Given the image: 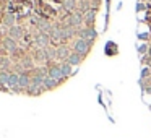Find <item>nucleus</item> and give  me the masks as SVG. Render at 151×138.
<instances>
[{
  "instance_id": "nucleus-3",
  "label": "nucleus",
  "mask_w": 151,
  "mask_h": 138,
  "mask_svg": "<svg viewBox=\"0 0 151 138\" xmlns=\"http://www.w3.org/2000/svg\"><path fill=\"white\" fill-rule=\"evenodd\" d=\"M47 76L54 78L55 81L62 80V78H63V75H62V70H60V65H54V67H50V68H49V75H47Z\"/></svg>"
},
{
  "instance_id": "nucleus-2",
  "label": "nucleus",
  "mask_w": 151,
  "mask_h": 138,
  "mask_svg": "<svg viewBox=\"0 0 151 138\" xmlns=\"http://www.w3.org/2000/svg\"><path fill=\"white\" fill-rule=\"evenodd\" d=\"M89 47H91V44H89L88 41H85V39H76L73 49H75L76 54H80V55H85V54L89 52Z\"/></svg>"
},
{
  "instance_id": "nucleus-15",
  "label": "nucleus",
  "mask_w": 151,
  "mask_h": 138,
  "mask_svg": "<svg viewBox=\"0 0 151 138\" xmlns=\"http://www.w3.org/2000/svg\"><path fill=\"white\" fill-rule=\"evenodd\" d=\"M4 24L8 28H13L15 26V15L13 13H7V17H5L4 20Z\"/></svg>"
},
{
  "instance_id": "nucleus-19",
  "label": "nucleus",
  "mask_w": 151,
  "mask_h": 138,
  "mask_svg": "<svg viewBox=\"0 0 151 138\" xmlns=\"http://www.w3.org/2000/svg\"><path fill=\"white\" fill-rule=\"evenodd\" d=\"M63 8L65 10H73L75 8V0H63Z\"/></svg>"
},
{
  "instance_id": "nucleus-8",
  "label": "nucleus",
  "mask_w": 151,
  "mask_h": 138,
  "mask_svg": "<svg viewBox=\"0 0 151 138\" xmlns=\"http://www.w3.org/2000/svg\"><path fill=\"white\" fill-rule=\"evenodd\" d=\"M81 20H83V17H81V13H73L72 17H70V20H68V26H80L81 24Z\"/></svg>"
},
{
  "instance_id": "nucleus-6",
  "label": "nucleus",
  "mask_w": 151,
  "mask_h": 138,
  "mask_svg": "<svg viewBox=\"0 0 151 138\" xmlns=\"http://www.w3.org/2000/svg\"><path fill=\"white\" fill-rule=\"evenodd\" d=\"M4 46H5V49H7L8 52H17V49H18L17 41H15L13 37H7V39L4 41Z\"/></svg>"
},
{
  "instance_id": "nucleus-7",
  "label": "nucleus",
  "mask_w": 151,
  "mask_h": 138,
  "mask_svg": "<svg viewBox=\"0 0 151 138\" xmlns=\"http://www.w3.org/2000/svg\"><path fill=\"white\" fill-rule=\"evenodd\" d=\"M73 36V29L72 26H60V39H68V37Z\"/></svg>"
},
{
  "instance_id": "nucleus-12",
  "label": "nucleus",
  "mask_w": 151,
  "mask_h": 138,
  "mask_svg": "<svg viewBox=\"0 0 151 138\" xmlns=\"http://www.w3.org/2000/svg\"><path fill=\"white\" fill-rule=\"evenodd\" d=\"M57 83H59V81H55V80L50 78V76H44L42 88L44 89H52V88H55V86H57Z\"/></svg>"
},
{
  "instance_id": "nucleus-10",
  "label": "nucleus",
  "mask_w": 151,
  "mask_h": 138,
  "mask_svg": "<svg viewBox=\"0 0 151 138\" xmlns=\"http://www.w3.org/2000/svg\"><path fill=\"white\" fill-rule=\"evenodd\" d=\"M37 23H39L41 33H44V34H49V33H52V29H54V28L49 24V21H46V20H39Z\"/></svg>"
},
{
  "instance_id": "nucleus-18",
  "label": "nucleus",
  "mask_w": 151,
  "mask_h": 138,
  "mask_svg": "<svg viewBox=\"0 0 151 138\" xmlns=\"http://www.w3.org/2000/svg\"><path fill=\"white\" fill-rule=\"evenodd\" d=\"M94 18H96V12H94V10H88V12H86V15H85L86 23H89V24H91L93 21H94Z\"/></svg>"
},
{
  "instance_id": "nucleus-1",
  "label": "nucleus",
  "mask_w": 151,
  "mask_h": 138,
  "mask_svg": "<svg viewBox=\"0 0 151 138\" xmlns=\"http://www.w3.org/2000/svg\"><path fill=\"white\" fill-rule=\"evenodd\" d=\"M98 37V33H96L94 28H85V29H80V39L88 41L89 44H93Z\"/></svg>"
},
{
  "instance_id": "nucleus-14",
  "label": "nucleus",
  "mask_w": 151,
  "mask_h": 138,
  "mask_svg": "<svg viewBox=\"0 0 151 138\" xmlns=\"http://www.w3.org/2000/svg\"><path fill=\"white\" fill-rule=\"evenodd\" d=\"M68 57H70V54H68V49H67V47H59V49H57V59L67 60Z\"/></svg>"
},
{
  "instance_id": "nucleus-22",
  "label": "nucleus",
  "mask_w": 151,
  "mask_h": 138,
  "mask_svg": "<svg viewBox=\"0 0 151 138\" xmlns=\"http://www.w3.org/2000/svg\"><path fill=\"white\" fill-rule=\"evenodd\" d=\"M150 55H151V47H150Z\"/></svg>"
},
{
  "instance_id": "nucleus-20",
  "label": "nucleus",
  "mask_w": 151,
  "mask_h": 138,
  "mask_svg": "<svg viewBox=\"0 0 151 138\" xmlns=\"http://www.w3.org/2000/svg\"><path fill=\"white\" fill-rule=\"evenodd\" d=\"M8 65H10V60H8V59H0V67H2V68H7V67Z\"/></svg>"
},
{
  "instance_id": "nucleus-17",
  "label": "nucleus",
  "mask_w": 151,
  "mask_h": 138,
  "mask_svg": "<svg viewBox=\"0 0 151 138\" xmlns=\"http://www.w3.org/2000/svg\"><path fill=\"white\" fill-rule=\"evenodd\" d=\"M60 70H62L63 78H65V76H68L70 73H72V65H70V63H67V62H63L62 65H60Z\"/></svg>"
},
{
  "instance_id": "nucleus-5",
  "label": "nucleus",
  "mask_w": 151,
  "mask_h": 138,
  "mask_svg": "<svg viewBox=\"0 0 151 138\" xmlns=\"http://www.w3.org/2000/svg\"><path fill=\"white\" fill-rule=\"evenodd\" d=\"M8 88H13L15 91H20V75H17V73H10Z\"/></svg>"
},
{
  "instance_id": "nucleus-21",
  "label": "nucleus",
  "mask_w": 151,
  "mask_h": 138,
  "mask_svg": "<svg viewBox=\"0 0 151 138\" xmlns=\"http://www.w3.org/2000/svg\"><path fill=\"white\" fill-rule=\"evenodd\" d=\"M21 65H23L24 68H31V67H33V65H31V60H24V62L21 63Z\"/></svg>"
},
{
  "instance_id": "nucleus-4",
  "label": "nucleus",
  "mask_w": 151,
  "mask_h": 138,
  "mask_svg": "<svg viewBox=\"0 0 151 138\" xmlns=\"http://www.w3.org/2000/svg\"><path fill=\"white\" fill-rule=\"evenodd\" d=\"M34 42H36V46H39V47H42V49H46V47L49 46V34L41 33L39 36H36Z\"/></svg>"
},
{
  "instance_id": "nucleus-16",
  "label": "nucleus",
  "mask_w": 151,
  "mask_h": 138,
  "mask_svg": "<svg viewBox=\"0 0 151 138\" xmlns=\"http://www.w3.org/2000/svg\"><path fill=\"white\" fill-rule=\"evenodd\" d=\"M8 81H10V73L0 72V86H8Z\"/></svg>"
},
{
  "instance_id": "nucleus-9",
  "label": "nucleus",
  "mask_w": 151,
  "mask_h": 138,
  "mask_svg": "<svg viewBox=\"0 0 151 138\" xmlns=\"http://www.w3.org/2000/svg\"><path fill=\"white\" fill-rule=\"evenodd\" d=\"M29 85H31V78L26 75V73H20V89H23V88H29Z\"/></svg>"
},
{
  "instance_id": "nucleus-13",
  "label": "nucleus",
  "mask_w": 151,
  "mask_h": 138,
  "mask_svg": "<svg viewBox=\"0 0 151 138\" xmlns=\"http://www.w3.org/2000/svg\"><path fill=\"white\" fill-rule=\"evenodd\" d=\"M21 36H23V29H21L20 26H13V28H10V37H13V39L17 41V39H20Z\"/></svg>"
},
{
  "instance_id": "nucleus-11",
  "label": "nucleus",
  "mask_w": 151,
  "mask_h": 138,
  "mask_svg": "<svg viewBox=\"0 0 151 138\" xmlns=\"http://www.w3.org/2000/svg\"><path fill=\"white\" fill-rule=\"evenodd\" d=\"M67 63H70V65H80V63H81V55L76 54V52H72L70 57L67 59Z\"/></svg>"
}]
</instances>
